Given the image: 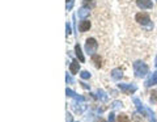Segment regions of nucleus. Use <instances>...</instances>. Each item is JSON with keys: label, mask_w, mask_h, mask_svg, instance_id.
Instances as JSON below:
<instances>
[{"label": "nucleus", "mask_w": 157, "mask_h": 122, "mask_svg": "<svg viewBox=\"0 0 157 122\" xmlns=\"http://www.w3.org/2000/svg\"><path fill=\"white\" fill-rule=\"evenodd\" d=\"M135 19H136V21H138L139 24H141V25H148L149 21H151L149 16H148L147 13H144V12H140V13H138V15L135 16Z\"/></svg>", "instance_id": "obj_1"}, {"label": "nucleus", "mask_w": 157, "mask_h": 122, "mask_svg": "<svg viewBox=\"0 0 157 122\" xmlns=\"http://www.w3.org/2000/svg\"><path fill=\"white\" fill-rule=\"evenodd\" d=\"M85 49H86V51H88V53L93 54L94 51H96V49H97V42H96V40H94V38H89V40H86Z\"/></svg>", "instance_id": "obj_2"}, {"label": "nucleus", "mask_w": 157, "mask_h": 122, "mask_svg": "<svg viewBox=\"0 0 157 122\" xmlns=\"http://www.w3.org/2000/svg\"><path fill=\"white\" fill-rule=\"evenodd\" d=\"M136 4H138V7L141 9H149V8H152V6H153L151 0H138Z\"/></svg>", "instance_id": "obj_3"}, {"label": "nucleus", "mask_w": 157, "mask_h": 122, "mask_svg": "<svg viewBox=\"0 0 157 122\" xmlns=\"http://www.w3.org/2000/svg\"><path fill=\"white\" fill-rule=\"evenodd\" d=\"M78 29H80V32H88L90 29V22L88 20H83L80 22V25H78Z\"/></svg>", "instance_id": "obj_4"}, {"label": "nucleus", "mask_w": 157, "mask_h": 122, "mask_svg": "<svg viewBox=\"0 0 157 122\" xmlns=\"http://www.w3.org/2000/svg\"><path fill=\"white\" fill-rule=\"evenodd\" d=\"M75 51H76V55H77V56H78V59H80V62H84V61H85V58H84L83 53H81L80 45H76V46H75Z\"/></svg>", "instance_id": "obj_5"}, {"label": "nucleus", "mask_w": 157, "mask_h": 122, "mask_svg": "<svg viewBox=\"0 0 157 122\" xmlns=\"http://www.w3.org/2000/svg\"><path fill=\"white\" fill-rule=\"evenodd\" d=\"M69 70H71V72H72V74H77V71H78V62L77 61H73L72 63H71Z\"/></svg>", "instance_id": "obj_6"}, {"label": "nucleus", "mask_w": 157, "mask_h": 122, "mask_svg": "<svg viewBox=\"0 0 157 122\" xmlns=\"http://www.w3.org/2000/svg\"><path fill=\"white\" fill-rule=\"evenodd\" d=\"M92 59H93V62L94 63H96V67H101L102 66V59H101V56L99 55H96V54H94L93 56H92Z\"/></svg>", "instance_id": "obj_7"}, {"label": "nucleus", "mask_w": 157, "mask_h": 122, "mask_svg": "<svg viewBox=\"0 0 157 122\" xmlns=\"http://www.w3.org/2000/svg\"><path fill=\"white\" fill-rule=\"evenodd\" d=\"M117 121L118 122H130V118H128V116H126V114H119Z\"/></svg>", "instance_id": "obj_8"}, {"label": "nucleus", "mask_w": 157, "mask_h": 122, "mask_svg": "<svg viewBox=\"0 0 157 122\" xmlns=\"http://www.w3.org/2000/svg\"><path fill=\"white\" fill-rule=\"evenodd\" d=\"M83 4L84 7H89V8H94V6H96V3H94L93 0H84Z\"/></svg>", "instance_id": "obj_9"}, {"label": "nucleus", "mask_w": 157, "mask_h": 122, "mask_svg": "<svg viewBox=\"0 0 157 122\" xmlns=\"http://www.w3.org/2000/svg\"><path fill=\"white\" fill-rule=\"evenodd\" d=\"M88 15H89V11L86 8H83V9H80V11H78V16L83 17V19H84V17H86Z\"/></svg>", "instance_id": "obj_10"}]
</instances>
